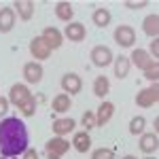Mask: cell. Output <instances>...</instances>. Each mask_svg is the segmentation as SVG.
<instances>
[{
	"instance_id": "6da1fadb",
	"label": "cell",
	"mask_w": 159,
	"mask_h": 159,
	"mask_svg": "<svg viewBox=\"0 0 159 159\" xmlns=\"http://www.w3.org/2000/svg\"><path fill=\"white\" fill-rule=\"evenodd\" d=\"M28 127L17 117H7L0 121V155L2 157H17L28 151Z\"/></svg>"
},
{
	"instance_id": "7a4b0ae2",
	"label": "cell",
	"mask_w": 159,
	"mask_h": 159,
	"mask_svg": "<svg viewBox=\"0 0 159 159\" xmlns=\"http://www.w3.org/2000/svg\"><path fill=\"white\" fill-rule=\"evenodd\" d=\"M70 148V142L61 136H53L45 142V153H47V159H61Z\"/></svg>"
},
{
	"instance_id": "3957f363",
	"label": "cell",
	"mask_w": 159,
	"mask_h": 159,
	"mask_svg": "<svg viewBox=\"0 0 159 159\" xmlns=\"http://www.w3.org/2000/svg\"><path fill=\"white\" fill-rule=\"evenodd\" d=\"M89 57H91V64L98 66V68H106V66H110L112 60H115V55H112L110 47H106V45H98V47H93L91 53H89Z\"/></svg>"
},
{
	"instance_id": "277c9868",
	"label": "cell",
	"mask_w": 159,
	"mask_h": 159,
	"mask_svg": "<svg viewBox=\"0 0 159 159\" xmlns=\"http://www.w3.org/2000/svg\"><path fill=\"white\" fill-rule=\"evenodd\" d=\"M157 100H159V87H157V83H153L151 87L138 91V96H136V106H140V108H151L153 104H157Z\"/></svg>"
},
{
	"instance_id": "5b68a950",
	"label": "cell",
	"mask_w": 159,
	"mask_h": 159,
	"mask_svg": "<svg viewBox=\"0 0 159 159\" xmlns=\"http://www.w3.org/2000/svg\"><path fill=\"white\" fill-rule=\"evenodd\" d=\"M115 40H117L119 47L129 49V47H134V43H136V30L132 28V25L121 24L117 30H115Z\"/></svg>"
},
{
	"instance_id": "8992f818",
	"label": "cell",
	"mask_w": 159,
	"mask_h": 159,
	"mask_svg": "<svg viewBox=\"0 0 159 159\" xmlns=\"http://www.w3.org/2000/svg\"><path fill=\"white\" fill-rule=\"evenodd\" d=\"M30 96H32V91H30L28 85H24V83H15V85L11 87V91H9V104H13V106L19 108Z\"/></svg>"
},
{
	"instance_id": "52a82bcc",
	"label": "cell",
	"mask_w": 159,
	"mask_h": 159,
	"mask_svg": "<svg viewBox=\"0 0 159 159\" xmlns=\"http://www.w3.org/2000/svg\"><path fill=\"white\" fill-rule=\"evenodd\" d=\"M60 85L68 96H74V93H79V91L83 89V81H81V76H79L76 72H66L64 76H61Z\"/></svg>"
},
{
	"instance_id": "ba28073f",
	"label": "cell",
	"mask_w": 159,
	"mask_h": 159,
	"mask_svg": "<svg viewBox=\"0 0 159 159\" xmlns=\"http://www.w3.org/2000/svg\"><path fill=\"white\" fill-rule=\"evenodd\" d=\"M40 38L45 40V45H47V47H49L51 51L60 49V47H61V43H64V34H61L57 28H53V25H47V28L43 30Z\"/></svg>"
},
{
	"instance_id": "9c48e42d",
	"label": "cell",
	"mask_w": 159,
	"mask_h": 159,
	"mask_svg": "<svg viewBox=\"0 0 159 159\" xmlns=\"http://www.w3.org/2000/svg\"><path fill=\"white\" fill-rule=\"evenodd\" d=\"M43 74H45V70H43V64L40 61H28V64H24V79L28 81V83H32V85H36V83H40L43 81Z\"/></svg>"
},
{
	"instance_id": "30bf717a",
	"label": "cell",
	"mask_w": 159,
	"mask_h": 159,
	"mask_svg": "<svg viewBox=\"0 0 159 159\" xmlns=\"http://www.w3.org/2000/svg\"><path fill=\"white\" fill-rule=\"evenodd\" d=\"M127 57H129V64H134L136 68H140V70H147V68H151L157 61V60H153L148 55V51H144V49H134L132 55H127Z\"/></svg>"
},
{
	"instance_id": "8fae6325",
	"label": "cell",
	"mask_w": 159,
	"mask_h": 159,
	"mask_svg": "<svg viewBox=\"0 0 159 159\" xmlns=\"http://www.w3.org/2000/svg\"><path fill=\"white\" fill-rule=\"evenodd\" d=\"M30 53H32V57H34V61H43L47 60L51 55V49L45 45V40L40 36H34L32 40H30Z\"/></svg>"
},
{
	"instance_id": "7c38bea8",
	"label": "cell",
	"mask_w": 159,
	"mask_h": 159,
	"mask_svg": "<svg viewBox=\"0 0 159 159\" xmlns=\"http://www.w3.org/2000/svg\"><path fill=\"white\" fill-rule=\"evenodd\" d=\"M138 147L140 151L144 153V155H155L159 148V138L155 132H147V134L140 136V142H138Z\"/></svg>"
},
{
	"instance_id": "4fadbf2b",
	"label": "cell",
	"mask_w": 159,
	"mask_h": 159,
	"mask_svg": "<svg viewBox=\"0 0 159 159\" xmlns=\"http://www.w3.org/2000/svg\"><path fill=\"white\" fill-rule=\"evenodd\" d=\"M64 36L68 38V40H72V43H81V40H85V36H87L85 25L79 24V21H70V24H66Z\"/></svg>"
},
{
	"instance_id": "5bb4252c",
	"label": "cell",
	"mask_w": 159,
	"mask_h": 159,
	"mask_svg": "<svg viewBox=\"0 0 159 159\" xmlns=\"http://www.w3.org/2000/svg\"><path fill=\"white\" fill-rule=\"evenodd\" d=\"M112 115H115V104L112 102H102L98 106V110H96V127L106 125L112 119Z\"/></svg>"
},
{
	"instance_id": "9a60e30c",
	"label": "cell",
	"mask_w": 159,
	"mask_h": 159,
	"mask_svg": "<svg viewBox=\"0 0 159 159\" xmlns=\"http://www.w3.org/2000/svg\"><path fill=\"white\" fill-rule=\"evenodd\" d=\"M13 11H17L19 19L30 21V19L34 17V2H32V0H15V2H13Z\"/></svg>"
},
{
	"instance_id": "2e32d148",
	"label": "cell",
	"mask_w": 159,
	"mask_h": 159,
	"mask_svg": "<svg viewBox=\"0 0 159 159\" xmlns=\"http://www.w3.org/2000/svg\"><path fill=\"white\" fill-rule=\"evenodd\" d=\"M15 28V11L13 7L0 9V34H7Z\"/></svg>"
},
{
	"instance_id": "e0dca14e",
	"label": "cell",
	"mask_w": 159,
	"mask_h": 159,
	"mask_svg": "<svg viewBox=\"0 0 159 159\" xmlns=\"http://www.w3.org/2000/svg\"><path fill=\"white\" fill-rule=\"evenodd\" d=\"M51 127H53V134H55V136H61V138H64L66 134L74 132L76 121H74V119H70V117H64V119H55Z\"/></svg>"
},
{
	"instance_id": "ac0fdd59",
	"label": "cell",
	"mask_w": 159,
	"mask_h": 159,
	"mask_svg": "<svg viewBox=\"0 0 159 159\" xmlns=\"http://www.w3.org/2000/svg\"><path fill=\"white\" fill-rule=\"evenodd\" d=\"M142 30H144V34L151 38H157L159 36V15L157 13H153V15H147L144 17V21H142Z\"/></svg>"
},
{
	"instance_id": "d6986e66",
	"label": "cell",
	"mask_w": 159,
	"mask_h": 159,
	"mask_svg": "<svg viewBox=\"0 0 159 159\" xmlns=\"http://www.w3.org/2000/svg\"><path fill=\"white\" fill-rule=\"evenodd\" d=\"M55 17L60 19V21H66V24H70L74 17V9L70 2H66V0H61L55 4Z\"/></svg>"
},
{
	"instance_id": "ffe728a7",
	"label": "cell",
	"mask_w": 159,
	"mask_h": 159,
	"mask_svg": "<svg viewBox=\"0 0 159 159\" xmlns=\"http://www.w3.org/2000/svg\"><path fill=\"white\" fill-rule=\"evenodd\" d=\"M112 66H115V76H117V79H125V76L129 74V68H132V64H129V57H127V55H119V57H115V60H112Z\"/></svg>"
},
{
	"instance_id": "44dd1931",
	"label": "cell",
	"mask_w": 159,
	"mask_h": 159,
	"mask_svg": "<svg viewBox=\"0 0 159 159\" xmlns=\"http://www.w3.org/2000/svg\"><path fill=\"white\" fill-rule=\"evenodd\" d=\"M72 147L79 151V153H87L91 148V138H89V132H76L72 138Z\"/></svg>"
},
{
	"instance_id": "7402d4cb",
	"label": "cell",
	"mask_w": 159,
	"mask_h": 159,
	"mask_svg": "<svg viewBox=\"0 0 159 159\" xmlns=\"http://www.w3.org/2000/svg\"><path fill=\"white\" fill-rule=\"evenodd\" d=\"M51 108L55 110V112H68V110L72 108V100L68 93H57L55 98L51 100Z\"/></svg>"
},
{
	"instance_id": "603a6c76",
	"label": "cell",
	"mask_w": 159,
	"mask_h": 159,
	"mask_svg": "<svg viewBox=\"0 0 159 159\" xmlns=\"http://www.w3.org/2000/svg\"><path fill=\"white\" fill-rule=\"evenodd\" d=\"M110 19H112V15H110V11L106 7H98L96 11L91 13V21L98 25V28H106L110 24Z\"/></svg>"
},
{
	"instance_id": "cb8c5ba5",
	"label": "cell",
	"mask_w": 159,
	"mask_h": 159,
	"mask_svg": "<svg viewBox=\"0 0 159 159\" xmlns=\"http://www.w3.org/2000/svg\"><path fill=\"white\" fill-rule=\"evenodd\" d=\"M108 91H110V81H108V76H104V74L96 76V79H93V93H96L98 98H104Z\"/></svg>"
},
{
	"instance_id": "d4e9b609",
	"label": "cell",
	"mask_w": 159,
	"mask_h": 159,
	"mask_svg": "<svg viewBox=\"0 0 159 159\" xmlns=\"http://www.w3.org/2000/svg\"><path fill=\"white\" fill-rule=\"evenodd\" d=\"M144 127H147V119H144L142 115H138V117H134V119L129 121V134L132 136H142L144 134Z\"/></svg>"
},
{
	"instance_id": "484cf974",
	"label": "cell",
	"mask_w": 159,
	"mask_h": 159,
	"mask_svg": "<svg viewBox=\"0 0 159 159\" xmlns=\"http://www.w3.org/2000/svg\"><path fill=\"white\" fill-rule=\"evenodd\" d=\"M19 110H21V115H24V117H34V112H36V98H34V96H30V98L19 106Z\"/></svg>"
},
{
	"instance_id": "4316f807",
	"label": "cell",
	"mask_w": 159,
	"mask_h": 159,
	"mask_svg": "<svg viewBox=\"0 0 159 159\" xmlns=\"http://www.w3.org/2000/svg\"><path fill=\"white\" fill-rule=\"evenodd\" d=\"M81 123H83L85 132L93 129V127H96V112H93V110H85V112H83V117H81Z\"/></svg>"
},
{
	"instance_id": "83f0119b",
	"label": "cell",
	"mask_w": 159,
	"mask_h": 159,
	"mask_svg": "<svg viewBox=\"0 0 159 159\" xmlns=\"http://www.w3.org/2000/svg\"><path fill=\"white\" fill-rule=\"evenodd\" d=\"M91 159H115V151H110V148H96L91 153Z\"/></svg>"
},
{
	"instance_id": "f1b7e54d",
	"label": "cell",
	"mask_w": 159,
	"mask_h": 159,
	"mask_svg": "<svg viewBox=\"0 0 159 159\" xmlns=\"http://www.w3.org/2000/svg\"><path fill=\"white\" fill-rule=\"evenodd\" d=\"M144 79H147V81H153V83H157V79H159V64H157V61H155L151 68L144 70Z\"/></svg>"
},
{
	"instance_id": "f546056e",
	"label": "cell",
	"mask_w": 159,
	"mask_h": 159,
	"mask_svg": "<svg viewBox=\"0 0 159 159\" xmlns=\"http://www.w3.org/2000/svg\"><path fill=\"white\" fill-rule=\"evenodd\" d=\"M147 4H148L147 0H138V2H134V0H125V7H127V9H132V11L142 9V7H147Z\"/></svg>"
},
{
	"instance_id": "4dcf8cb0",
	"label": "cell",
	"mask_w": 159,
	"mask_h": 159,
	"mask_svg": "<svg viewBox=\"0 0 159 159\" xmlns=\"http://www.w3.org/2000/svg\"><path fill=\"white\" fill-rule=\"evenodd\" d=\"M148 55H151L153 60L159 57V40H157V38H153V40H151V53H148Z\"/></svg>"
},
{
	"instance_id": "1f68e13d",
	"label": "cell",
	"mask_w": 159,
	"mask_h": 159,
	"mask_svg": "<svg viewBox=\"0 0 159 159\" xmlns=\"http://www.w3.org/2000/svg\"><path fill=\"white\" fill-rule=\"evenodd\" d=\"M7 110H9V98H2L0 96V117H4Z\"/></svg>"
},
{
	"instance_id": "d6a6232c",
	"label": "cell",
	"mask_w": 159,
	"mask_h": 159,
	"mask_svg": "<svg viewBox=\"0 0 159 159\" xmlns=\"http://www.w3.org/2000/svg\"><path fill=\"white\" fill-rule=\"evenodd\" d=\"M24 159H40V157H38V153L34 151V148H28V151L24 153Z\"/></svg>"
},
{
	"instance_id": "836d02e7",
	"label": "cell",
	"mask_w": 159,
	"mask_h": 159,
	"mask_svg": "<svg viewBox=\"0 0 159 159\" xmlns=\"http://www.w3.org/2000/svg\"><path fill=\"white\" fill-rule=\"evenodd\" d=\"M157 129H159V117H155V119H153V132L157 134Z\"/></svg>"
},
{
	"instance_id": "e575fe53",
	"label": "cell",
	"mask_w": 159,
	"mask_h": 159,
	"mask_svg": "<svg viewBox=\"0 0 159 159\" xmlns=\"http://www.w3.org/2000/svg\"><path fill=\"white\" fill-rule=\"evenodd\" d=\"M123 159H138V157H134V155H125Z\"/></svg>"
},
{
	"instance_id": "d590c367",
	"label": "cell",
	"mask_w": 159,
	"mask_h": 159,
	"mask_svg": "<svg viewBox=\"0 0 159 159\" xmlns=\"http://www.w3.org/2000/svg\"><path fill=\"white\" fill-rule=\"evenodd\" d=\"M144 159H157V157H153V155H147V157H144Z\"/></svg>"
},
{
	"instance_id": "8d00e7d4",
	"label": "cell",
	"mask_w": 159,
	"mask_h": 159,
	"mask_svg": "<svg viewBox=\"0 0 159 159\" xmlns=\"http://www.w3.org/2000/svg\"><path fill=\"white\" fill-rule=\"evenodd\" d=\"M0 159H7V157H0Z\"/></svg>"
}]
</instances>
